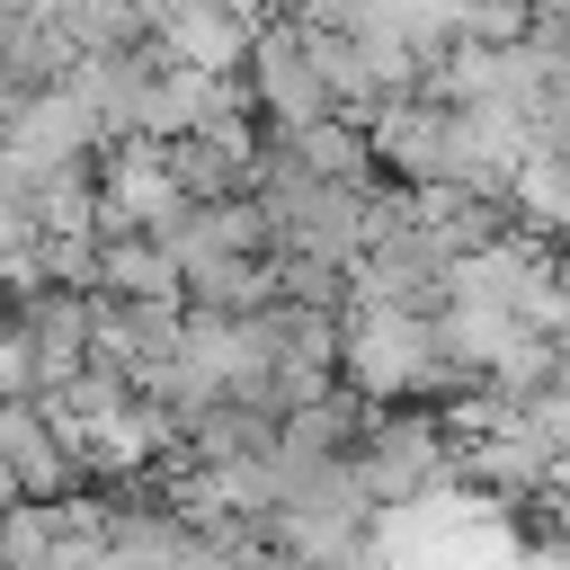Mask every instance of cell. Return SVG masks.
<instances>
[{"label": "cell", "mask_w": 570, "mask_h": 570, "mask_svg": "<svg viewBox=\"0 0 570 570\" xmlns=\"http://www.w3.org/2000/svg\"><path fill=\"white\" fill-rule=\"evenodd\" d=\"M428 472H436V436H428V419H392V428L374 436V454L356 463V481H365L374 499H419Z\"/></svg>", "instance_id": "obj_2"}, {"label": "cell", "mask_w": 570, "mask_h": 570, "mask_svg": "<svg viewBox=\"0 0 570 570\" xmlns=\"http://www.w3.org/2000/svg\"><path fill=\"white\" fill-rule=\"evenodd\" d=\"M249 62H258V107L285 116V134H303V125H321L338 107V89H330V71H321V53H312L303 27L294 36H258Z\"/></svg>", "instance_id": "obj_1"}]
</instances>
